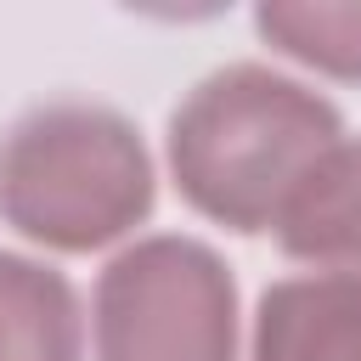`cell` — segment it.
Listing matches in <instances>:
<instances>
[{"label":"cell","mask_w":361,"mask_h":361,"mask_svg":"<svg viewBox=\"0 0 361 361\" xmlns=\"http://www.w3.org/2000/svg\"><path fill=\"white\" fill-rule=\"evenodd\" d=\"M344 135L338 107L259 62L220 68L169 118V175L180 197L231 231H271L305 169Z\"/></svg>","instance_id":"obj_1"},{"label":"cell","mask_w":361,"mask_h":361,"mask_svg":"<svg viewBox=\"0 0 361 361\" xmlns=\"http://www.w3.org/2000/svg\"><path fill=\"white\" fill-rule=\"evenodd\" d=\"M152 209L141 130L85 96L17 113L0 135V220L28 243L90 254L135 231Z\"/></svg>","instance_id":"obj_2"},{"label":"cell","mask_w":361,"mask_h":361,"mask_svg":"<svg viewBox=\"0 0 361 361\" xmlns=\"http://www.w3.org/2000/svg\"><path fill=\"white\" fill-rule=\"evenodd\" d=\"M96 361H237V282L197 237H141L90 299Z\"/></svg>","instance_id":"obj_3"},{"label":"cell","mask_w":361,"mask_h":361,"mask_svg":"<svg viewBox=\"0 0 361 361\" xmlns=\"http://www.w3.org/2000/svg\"><path fill=\"white\" fill-rule=\"evenodd\" d=\"M248 361H361V276L310 271L259 293Z\"/></svg>","instance_id":"obj_4"},{"label":"cell","mask_w":361,"mask_h":361,"mask_svg":"<svg viewBox=\"0 0 361 361\" xmlns=\"http://www.w3.org/2000/svg\"><path fill=\"white\" fill-rule=\"evenodd\" d=\"M271 231L288 259L361 276V135H338L305 169Z\"/></svg>","instance_id":"obj_5"},{"label":"cell","mask_w":361,"mask_h":361,"mask_svg":"<svg viewBox=\"0 0 361 361\" xmlns=\"http://www.w3.org/2000/svg\"><path fill=\"white\" fill-rule=\"evenodd\" d=\"M0 361H85L79 293L28 254H0Z\"/></svg>","instance_id":"obj_6"},{"label":"cell","mask_w":361,"mask_h":361,"mask_svg":"<svg viewBox=\"0 0 361 361\" xmlns=\"http://www.w3.org/2000/svg\"><path fill=\"white\" fill-rule=\"evenodd\" d=\"M254 23L282 56L327 79H361V0H271Z\"/></svg>","instance_id":"obj_7"}]
</instances>
